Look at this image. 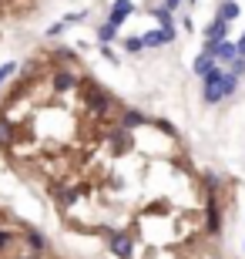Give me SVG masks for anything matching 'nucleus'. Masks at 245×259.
<instances>
[{"mask_svg":"<svg viewBox=\"0 0 245 259\" xmlns=\"http://www.w3.org/2000/svg\"><path fill=\"white\" fill-rule=\"evenodd\" d=\"M81 91H84V108L94 118H104L114 108V98L108 95L101 84H94V81H81Z\"/></svg>","mask_w":245,"mask_h":259,"instance_id":"obj_1","label":"nucleus"},{"mask_svg":"<svg viewBox=\"0 0 245 259\" xmlns=\"http://www.w3.org/2000/svg\"><path fill=\"white\" fill-rule=\"evenodd\" d=\"M108 232V249L114 252L118 259H131L134 256V242H131V236L124 229H104Z\"/></svg>","mask_w":245,"mask_h":259,"instance_id":"obj_2","label":"nucleus"},{"mask_svg":"<svg viewBox=\"0 0 245 259\" xmlns=\"http://www.w3.org/2000/svg\"><path fill=\"white\" fill-rule=\"evenodd\" d=\"M77 84H81V81H77V74L71 67H54V71H51V91H54V95H67V91H74Z\"/></svg>","mask_w":245,"mask_h":259,"instance_id":"obj_3","label":"nucleus"},{"mask_svg":"<svg viewBox=\"0 0 245 259\" xmlns=\"http://www.w3.org/2000/svg\"><path fill=\"white\" fill-rule=\"evenodd\" d=\"M222 77H225L222 67H215L212 74H205V101L208 105H218L222 101Z\"/></svg>","mask_w":245,"mask_h":259,"instance_id":"obj_4","label":"nucleus"},{"mask_svg":"<svg viewBox=\"0 0 245 259\" xmlns=\"http://www.w3.org/2000/svg\"><path fill=\"white\" fill-rule=\"evenodd\" d=\"M131 10H134L131 0H114V4H111V17H108V24H111V27H121L124 20H128V14H131Z\"/></svg>","mask_w":245,"mask_h":259,"instance_id":"obj_5","label":"nucleus"},{"mask_svg":"<svg viewBox=\"0 0 245 259\" xmlns=\"http://www.w3.org/2000/svg\"><path fill=\"white\" fill-rule=\"evenodd\" d=\"M111 148L118 155H128L134 148V138H131V132H124V128H114L111 132Z\"/></svg>","mask_w":245,"mask_h":259,"instance_id":"obj_6","label":"nucleus"},{"mask_svg":"<svg viewBox=\"0 0 245 259\" xmlns=\"http://www.w3.org/2000/svg\"><path fill=\"white\" fill-rule=\"evenodd\" d=\"M205 212H208V236H218L222 232V219H218V195H208L205 202Z\"/></svg>","mask_w":245,"mask_h":259,"instance_id":"obj_7","label":"nucleus"},{"mask_svg":"<svg viewBox=\"0 0 245 259\" xmlns=\"http://www.w3.org/2000/svg\"><path fill=\"white\" fill-rule=\"evenodd\" d=\"M54 202H57L61 212H67L77 202V189H71V185H54Z\"/></svg>","mask_w":245,"mask_h":259,"instance_id":"obj_8","label":"nucleus"},{"mask_svg":"<svg viewBox=\"0 0 245 259\" xmlns=\"http://www.w3.org/2000/svg\"><path fill=\"white\" fill-rule=\"evenodd\" d=\"M20 236H24V242L30 246V256H40V252H47V239H44V232H37V229H24Z\"/></svg>","mask_w":245,"mask_h":259,"instance_id":"obj_9","label":"nucleus"},{"mask_svg":"<svg viewBox=\"0 0 245 259\" xmlns=\"http://www.w3.org/2000/svg\"><path fill=\"white\" fill-rule=\"evenodd\" d=\"M175 40V30H148L141 37V48H161V44H171Z\"/></svg>","mask_w":245,"mask_h":259,"instance_id":"obj_10","label":"nucleus"},{"mask_svg":"<svg viewBox=\"0 0 245 259\" xmlns=\"http://www.w3.org/2000/svg\"><path fill=\"white\" fill-rule=\"evenodd\" d=\"M14 138H17V125H14L7 115H0V148L7 152L10 145H14Z\"/></svg>","mask_w":245,"mask_h":259,"instance_id":"obj_11","label":"nucleus"},{"mask_svg":"<svg viewBox=\"0 0 245 259\" xmlns=\"http://www.w3.org/2000/svg\"><path fill=\"white\" fill-rule=\"evenodd\" d=\"M212 58L222 61V64H232V61L238 58V51H235V44H228V40H218L215 48H212Z\"/></svg>","mask_w":245,"mask_h":259,"instance_id":"obj_12","label":"nucleus"},{"mask_svg":"<svg viewBox=\"0 0 245 259\" xmlns=\"http://www.w3.org/2000/svg\"><path fill=\"white\" fill-rule=\"evenodd\" d=\"M141 125H148V118H144L141 111H124V115H121V125H118V128L131 132V128H141Z\"/></svg>","mask_w":245,"mask_h":259,"instance_id":"obj_13","label":"nucleus"},{"mask_svg":"<svg viewBox=\"0 0 245 259\" xmlns=\"http://www.w3.org/2000/svg\"><path fill=\"white\" fill-rule=\"evenodd\" d=\"M205 34H208V40H228V24L225 20H212Z\"/></svg>","mask_w":245,"mask_h":259,"instance_id":"obj_14","label":"nucleus"},{"mask_svg":"<svg viewBox=\"0 0 245 259\" xmlns=\"http://www.w3.org/2000/svg\"><path fill=\"white\" fill-rule=\"evenodd\" d=\"M215 58H208V54H198V58H195V74H202V77H205V74H212V71H215Z\"/></svg>","mask_w":245,"mask_h":259,"instance_id":"obj_15","label":"nucleus"},{"mask_svg":"<svg viewBox=\"0 0 245 259\" xmlns=\"http://www.w3.org/2000/svg\"><path fill=\"white\" fill-rule=\"evenodd\" d=\"M235 17H238V4H235V0H225V4H222V10H218V20L232 24Z\"/></svg>","mask_w":245,"mask_h":259,"instance_id":"obj_16","label":"nucleus"},{"mask_svg":"<svg viewBox=\"0 0 245 259\" xmlns=\"http://www.w3.org/2000/svg\"><path fill=\"white\" fill-rule=\"evenodd\" d=\"M155 17L161 20V30H175V20H171V10L168 7H158V10H155Z\"/></svg>","mask_w":245,"mask_h":259,"instance_id":"obj_17","label":"nucleus"},{"mask_svg":"<svg viewBox=\"0 0 245 259\" xmlns=\"http://www.w3.org/2000/svg\"><path fill=\"white\" fill-rule=\"evenodd\" d=\"M235 88H238V77L235 74H225V77H222V98L235 95Z\"/></svg>","mask_w":245,"mask_h":259,"instance_id":"obj_18","label":"nucleus"},{"mask_svg":"<svg viewBox=\"0 0 245 259\" xmlns=\"http://www.w3.org/2000/svg\"><path fill=\"white\" fill-rule=\"evenodd\" d=\"M202 182L208 185V192H212V195H215L218 189H222V179H218V175H212V172H205V175H202Z\"/></svg>","mask_w":245,"mask_h":259,"instance_id":"obj_19","label":"nucleus"},{"mask_svg":"<svg viewBox=\"0 0 245 259\" xmlns=\"http://www.w3.org/2000/svg\"><path fill=\"white\" fill-rule=\"evenodd\" d=\"M97 37H101L104 44H111V40L118 37V27H111V24H101V30H97Z\"/></svg>","mask_w":245,"mask_h":259,"instance_id":"obj_20","label":"nucleus"},{"mask_svg":"<svg viewBox=\"0 0 245 259\" xmlns=\"http://www.w3.org/2000/svg\"><path fill=\"white\" fill-rule=\"evenodd\" d=\"M10 246H14V232H10V229H0V252H7Z\"/></svg>","mask_w":245,"mask_h":259,"instance_id":"obj_21","label":"nucleus"},{"mask_svg":"<svg viewBox=\"0 0 245 259\" xmlns=\"http://www.w3.org/2000/svg\"><path fill=\"white\" fill-rule=\"evenodd\" d=\"M124 51L128 54H138L141 51V37H124Z\"/></svg>","mask_w":245,"mask_h":259,"instance_id":"obj_22","label":"nucleus"},{"mask_svg":"<svg viewBox=\"0 0 245 259\" xmlns=\"http://www.w3.org/2000/svg\"><path fill=\"white\" fill-rule=\"evenodd\" d=\"M151 125L158 128V132H161V135H171V138H175V128H171V125H168V121H161V118H151Z\"/></svg>","mask_w":245,"mask_h":259,"instance_id":"obj_23","label":"nucleus"},{"mask_svg":"<svg viewBox=\"0 0 245 259\" xmlns=\"http://www.w3.org/2000/svg\"><path fill=\"white\" fill-rule=\"evenodd\" d=\"M14 74H17V64H4L0 67V84H4L7 77H14Z\"/></svg>","mask_w":245,"mask_h":259,"instance_id":"obj_24","label":"nucleus"},{"mask_svg":"<svg viewBox=\"0 0 245 259\" xmlns=\"http://www.w3.org/2000/svg\"><path fill=\"white\" fill-rule=\"evenodd\" d=\"M228 67H232V71H228V74H245V58H235V61H232V64H228Z\"/></svg>","mask_w":245,"mask_h":259,"instance_id":"obj_25","label":"nucleus"},{"mask_svg":"<svg viewBox=\"0 0 245 259\" xmlns=\"http://www.w3.org/2000/svg\"><path fill=\"white\" fill-rule=\"evenodd\" d=\"M235 51H238V58H245V34L238 37V44H235Z\"/></svg>","mask_w":245,"mask_h":259,"instance_id":"obj_26","label":"nucleus"},{"mask_svg":"<svg viewBox=\"0 0 245 259\" xmlns=\"http://www.w3.org/2000/svg\"><path fill=\"white\" fill-rule=\"evenodd\" d=\"M178 4H181V0H165V7H168V10H175Z\"/></svg>","mask_w":245,"mask_h":259,"instance_id":"obj_27","label":"nucleus"},{"mask_svg":"<svg viewBox=\"0 0 245 259\" xmlns=\"http://www.w3.org/2000/svg\"><path fill=\"white\" fill-rule=\"evenodd\" d=\"M14 259H40V256H30V252H24V256H14Z\"/></svg>","mask_w":245,"mask_h":259,"instance_id":"obj_28","label":"nucleus"},{"mask_svg":"<svg viewBox=\"0 0 245 259\" xmlns=\"http://www.w3.org/2000/svg\"><path fill=\"white\" fill-rule=\"evenodd\" d=\"M0 219H4V212H0Z\"/></svg>","mask_w":245,"mask_h":259,"instance_id":"obj_29","label":"nucleus"},{"mask_svg":"<svg viewBox=\"0 0 245 259\" xmlns=\"http://www.w3.org/2000/svg\"><path fill=\"white\" fill-rule=\"evenodd\" d=\"M208 259H215V256H208Z\"/></svg>","mask_w":245,"mask_h":259,"instance_id":"obj_30","label":"nucleus"}]
</instances>
